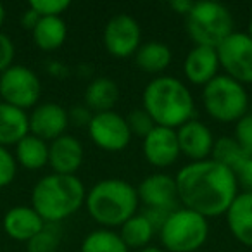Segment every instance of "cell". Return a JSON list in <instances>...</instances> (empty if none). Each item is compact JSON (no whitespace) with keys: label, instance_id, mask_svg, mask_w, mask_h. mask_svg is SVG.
<instances>
[{"label":"cell","instance_id":"30","mask_svg":"<svg viewBox=\"0 0 252 252\" xmlns=\"http://www.w3.org/2000/svg\"><path fill=\"white\" fill-rule=\"evenodd\" d=\"M126 121H128V126H130L131 135H137V137H142V138L147 137L156 126L152 118L144 109H133Z\"/></svg>","mask_w":252,"mask_h":252},{"label":"cell","instance_id":"32","mask_svg":"<svg viewBox=\"0 0 252 252\" xmlns=\"http://www.w3.org/2000/svg\"><path fill=\"white\" fill-rule=\"evenodd\" d=\"M235 140L245 154L252 156V114H245L235 126Z\"/></svg>","mask_w":252,"mask_h":252},{"label":"cell","instance_id":"1","mask_svg":"<svg viewBox=\"0 0 252 252\" xmlns=\"http://www.w3.org/2000/svg\"><path fill=\"white\" fill-rule=\"evenodd\" d=\"M178 200L204 218L226 214L238 195V182L230 168L214 159L195 161L176 173Z\"/></svg>","mask_w":252,"mask_h":252},{"label":"cell","instance_id":"14","mask_svg":"<svg viewBox=\"0 0 252 252\" xmlns=\"http://www.w3.org/2000/svg\"><path fill=\"white\" fill-rule=\"evenodd\" d=\"M180 144L175 130L154 126L144 138V156L156 168H168L180 158Z\"/></svg>","mask_w":252,"mask_h":252},{"label":"cell","instance_id":"19","mask_svg":"<svg viewBox=\"0 0 252 252\" xmlns=\"http://www.w3.org/2000/svg\"><path fill=\"white\" fill-rule=\"evenodd\" d=\"M228 230L237 242L252 247V192H240L226 211Z\"/></svg>","mask_w":252,"mask_h":252},{"label":"cell","instance_id":"20","mask_svg":"<svg viewBox=\"0 0 252 252\" xmlns=\"http://www.w3.org/2000/svg\"><path fill=\"white\" fill-rule=\"evenodd\" d=\"M30 135V116L26 111L0 102V147L18 145Z\"/></svg>","mask_w":252,"mask_h":252},{"label":"cell","instance_id":"7","mask_svg":"<svg viewBox=\"0 0 252 252\" xmlns=\"http://www.w3.org/2000/svg\"><path fill=\"white\" fill-rule=\"evenodd\" d=\"M187 32L195 45L218 49L233 33V18L221 4L195 2L187 16Z\"/></svg>","mask_w":252,"mask_h":252},{"label":"cell","instance_id":"16","mask_svg":"<svg viewBox=\"0 0 252 252\" xmlns=\"http://www.w3.org/2000/svg\"><path fill=\"white\" fill-rule=\"evenodd\" d=\"M85 151L78 138L71 135H63L50 142L49 164L57 175H74L83 164Z\"/></svg>","mask_w":252,"mask_h":252},{"label":"cell","instance_id":"41","mask_svg":"<svg viewBox=\"0 0 252 252\" xmlns=\"http://www.w3.org/2000/svg\"><path fill=\"white\" fill-rule=\"evenodd\" d=\"M4 21H5V7L0 4V26L4 25Z\"/></svg>","mask_w":252,"mask_h":252},{"label":"cell","instance_id":"10","mask_svg":"<svg viewBox=\"0 0 252 252\" xmlns=\"http://www.w3.org/2000/svg\"><path fill=\"white\" fill-rule=\"evenodd\" d=\"M88 135L98 149L107 152H119L130 145L131 131L128 121L114 111L97 112L92 116Z\"/></svg>","mask_w":252,"mask_h":252},{"label":"cell","instance_id":"8","mask_svg":"<svg viewBox=\"0 0 252 252\" xmlns=\"http://www.w3.org/2000/svg\"><path fill=\"white\" fill-rule=\"evenodd\" d=\"M40 95H42L40 78L30 67L12 64L7 71L0 74V97L5 104L26 111L38 102Z\"/></svg>","mask_w":252,"mask_h":252},{"label":"cell","instance_id":"15","mask_svg":"<svg viewBox=\"0 0 252 252\" xmlns=\"http://www.w3.org/2000/svg\"><path fill=\"white\" fill-rule=\"evenodd\" d=\"M176 137H178L180 152L185 154L187 158L193 159V162L206 161L209 154H213L214 138L204 123L195 121V119L185 123L178 128Z\"/></svg>","mask_w":252,"mask_h":252},{"label":"cell","instance_id":"6","mask_svg":"<svg viewBox=\"0 0 252 252\" xmlns=\"http://www.w3.org/2000/svg\"><path fill=\"white\" fill-rule=\"evenodd\" d=\"M209 237L207 218L190 209H175L159 230L162 247L168 252H195Z\"/></svg>","mask_w":252,"mask_h":252},{"label":"cell","instance_id":"28","mask_svg":"<svg viewBox=\"0 0 252 252\" xmlns=\"http://www.w3.org/2000/svg\"><path fill=\"white\" fill-rule=\"evenodd\" d=\"M61 244V228L59 224L47 223L38 235L28 242V252H57Z\"/></svg>","mask_w":252,"mask_h":252},{"label":"cell","instance_id":"40","mask_svg":"<svg viewBox=\"0 0 252 252\" xmlns=\"http://www.w3.org/2000/svg\"><path fill=\"white\" fill-rule=\"evenodd\" d=\"M140 252H164V251L159 247H154V245H147V247L140 249Z\"/></svg>","mask_w":252,"mask_h":252},{"label":"cell","instance_id":"27","mask_svg":"<svg viewBox=\"0 0 252 252\" xmlns=\"http://www.w3.org/2000/svg\"><path fill=\"white\" fill-rule=\"evenodd\" d=\"M245 152L240 149V145L237 144L235 138L230 137H223L220 140L214 142L213 147V159L221 164H224L226 168H230L233 171L238 166V162L244 159Z\"/></svg>","mask_w":252,"mask_h":252},{"label":"cell","instance_id":"31","mask_svg":"<svg viewBox=\"0 0 252 252\" xmlns=\"http://www.w3.org/2000/svg\"><path fill=\"white\" fill-rule=\"evenodd\" d=\"M18 175V161L7 147H0V189L11 185Z\"/></svg>","mask_w":252,"mask_h":252},{"label":"cell","instance_id":"24","mask_svg":"<svg viewBox=\"0 0 252 252\" xmlns=\"http://www.w3.org/2000/svg\"><path fill=\"white\" fill-rule=\"evenodd\" d=\"M16 161L26 169H42L49 164V145L42 138L35 135H26L18 145H16Z\"/></svg>","mask_w":252,"mask_h":252},{"label":"cell","instance_id":"5","mask_svg":"<svg viewBox=\"0 0 252 252\" xmlns=\"http://www.w3.org/2000/svg\"><path fill=\"white\" fill-rule=\"evenodd\" d=\"M202 104L207 114L220 123H237L249 111V95L242 83L220 74L204 87Z\"/></svg>","mask_w":252,"mask_h":252},{"label":"cell","instance_id":"33","mask_svg":"<svg viewBox=\"0 0 252 252\" xmlns=\"http://www.w3.org/2000/svg\"><path fill=\"white\" fill-rule=\"evenodd\" d=\"M233 175L237 176L238 187H242L244 192H252V156L251 154L244 156V159L233 169Z\"/></svg>","mask_w":252,"mask_h":252},{"label":"cell","instance_id":"22","mask_svg":"<svg viewBox=\"0 0 252 252\" xmlns=\"http://www.w3.org/2000/svg\"><path fill=\"white\" fill-rule=\"evenodd\" d=\"M33 40L36 47L45 52H52L63 47L67 36L66 23L61 18H40L38 25L33 30Z\"/></svg>","mask_w":252,"mask_h":252},{"label":"cell","instance_id":"4","mask_svg":"<svg viewBox=\"0 0 252 252\" xmlns=\"http://www.w3.org/2000/svg\"><path fill=\"white\" fill-rule=\"evenodd\" d=\"M138 192L125 180L107 178L95 183L87 192L85 206L94 221L104 228L123 226L137 214Z\"/></svg>","mask_w":252,"mask_h":252},{"label":"cell","instance_id":"25","mask_svg":"<svg viewBox=\"0 0 252 252\" xmlns=\"http://www.w3.org/2000/svg\"><path fill=\"white\" fill-rule=\"evenodd\" d=\"M156 230L144 214H135L121 226L119 237L128 249H144L152 240Z\"/></svg>","mask_w":252,"mask_h":252},{"label":"cell","instance_id":"35","mask_svg":"<svg viewBox=\"0 0 252 252\" xmlns=\"http://www.w3.org/2000/svg\"><path fill=\"white\" fill-rule=\"evenodd\" d=\"M173 211H164V209H152V207H147V209L144 211V216L149 220V223L154 226L156 231H159L162 228V224L166 223V220H168V216L171 214Z\"/></svg>","mask_w":252,"mask_h":252},{"label":"cell","instance_id":"17","mask_svg":"<svg viewBox=\"0 0 252 252\" xmlns=\"http://www.w3.org/2000/svg\"><path fill=\"white\" fill-rule=\"evenodd\" d=\"M4 230L12 240L26 242L28 244L35 235H38L45 226L38 213L30 206H16L9 209L4 216Z\"/></svg>","mask_w":252,"mask_h":252},{"label":"cell","instance_id":"39","mask_svg":"<svg viewBox=\"0 0 252 252\" xmlns=\"http://www.w3.org/2000/svg\"><path fill=\"white\" fill-rule=\"evenodd\" d=\"M49 67H50V73H52V74H61V73H63V71H61V69H64V66H63V64H59V63H50L49 64ZM63 74H66V73H63Z\"/></svg>","mask_w":252,"mask_h":252},{"label":"cell","instance_id":"37","mask_svg":"<svg viewBox=\"0 0 252 252\" xmlns=\"http://www.w3.org/2000/svg\"><path fill=\"white\" fill-rule=\"evenodd\" d=\"M169 5H171V9L176 14L189 16L190 11L193 9V5H195V2H190V0H173V2H169Z\"/></svg>","mask_w":252,"mask_h":252},{"label":"cell","instance_id":"34","mask_svg":"<svg viewBox=\"0 0 252 252\" xmlns=\"http://www.w3.org/2000/svg\"><path fill=\"white\" fill-rule=\"evenodd\" d=\"M14 54H16V49H14V43H12L11 36H7L5 33H0V74L12 66Z\"/></svg>","mask_w":252,"mask_h":252},{"label":"cell","instance_id":"21","mask_svg":"<svg viewBox=\"0 0 252 252\" xmlns=\"http://www.w3.org/2000/svg\"><path fill=\"white\" fill-rule=\"evenodd\" d=\"M119 98V88L114 80L111 78H97L94 80L85 90V107L90 111L97 112H107L112 111Z\"/></svg>","mask_w":252,"mask_h":252},{"label":"cell","instance_id":"38","mask_svg":"<svg viewBox=\"0 0 252 252\" xmlns=\"http://www.w3.org/2000/svg\"><path fill=\"white\" fill-rule=\"evenodd\" d=\"M38 21H40V16L36 14L33 9H30V7H28V11L23 14V19H21L23 28L30 30V32H33V30H35V26L38 25Z\"/></svg>","mask_w":252,"mask_h":252},{"label":"cell","instance_id":"12","mask_svg":"<svg viewBox=\"0 0 252 252\" xmlns=\"http://www.w3.org/2000/svg\"><path fill=\"white\" fill-rule=\"evenodd\" d=\"M138 199L152 209L175 211L178 206V190L173 176L164 173L149 175L137 189Z\"/></svg>","mask_w":252,"mask_h":252},{"label":"cell","instance_id":"13","mask_svg":"<svg viewBox=\"0 0 252 252\" xmlns=\"http://www.w3.org/2000/svg\"><path fill=\"white\" fill-rule=\"evenodd\" d=\"M69 125V112L59 104L47 102L33 109L30 116V133L42 138L43 142L63 137Z\"/></svg>","mask_w":252,"mask_h":252},{"label":"cell","instance_id":"23","mask_svg":"<svg viewBox=\"0 0 252 252\" xmlns=\"http://www.w3.org/2000/svg\"><path fill=\"white\" fill-rule=\"evenodd\" d=\"M171 50L162 42H147L140 45L135 54V63L142 71L151 74H159L171 64Z\"/></svg>","mask_w":252,"mask_h":252},{"label":"cell","instance_id":"9","mask_svg":"<svg viewBox=\"0 0 252 252\" xmlns=\"http://www.w3.org/2000/svg\"><path fill=\"white\" fill-rule=\"evenodd\" d=\"M216 50L226 76L242 85L252 83V38L247 33L233 32Z\"/></svg>","mask_w":252,"mask_h":252},{"label":"cell","instance_id":"2","mask_svg":"<svg viewBox=\"0 0 252 252\" xmlns=\"http://www.w3.org/2000/svg\"><path fill=\"white\" fill-rule=\"evenodd\" d=\"M144 111L156 126L176 130L195 116V104L185 83L175 76H158L144 90Z\"/></svg>","mask_w":252,"mask_h":252},{"label":"cell","instance_id":"42","mask_svg":"<svg viewBox=\"0 0 252 252\" xmlns=\"http://www.w3.org/2000/svg\"><path fill=\"white\" fill-rule=\"evenodd\" d=\"M247 35H249V36H251V38H252V21L249 23V32H247Z\"/></svg>","mask_w":252,"mask_h":252},{"label":"cell","instance_id":"11","mask_svg":"<svg viewBox=\"0 0 252 252\" xmlns=\"http://www.w3.org/2000/svg\"><path fill=\"white\" fill-rule=\"evenodd\" d=\"M142 30L137 19L128 14H118L107 21L104 28L105 50L116 59L135 56L140 49Z\"/></svg>","mask_w":252,"mask_h":252},{"label":"cell","instance_id":"26","mask_svg":"<svg viewBox=\"0 0 252 252\" xmlns=\"http://www.w3.org/2000/svg\"><path fill=\"white\" fill-rule=\"evenodd\" d=\"M81 252H128V247L112 230L102 228L88 233L81 242Z\"/></svg>","mask_w":252,"mask_h":252},{"label":"cell","instance_id":"3","mask_svg":"<svg viewBox=\"0 0 252 252\" xmlns=\"http://www.w3.org/2000/svg\"><path fill=\"white\" fill-rule=\"evenodd\" d=\"M87 192L76 175L43 176L32 193V207L42 216L45 223L59 224L83 207Z\"/></svg>","mask_w":252,"mask_h":252},{"label":"cell","instance_id":"29","mask_svg":"<svg viewBox=\"0 0 252 252\" xmlns=\"http://www.w3.org/2000/svg\"><path fill=\"white\" fill-rule=\"evenodd\" d=\"M69 5V0H32L30 2V9H33L40 18H61V14Z\"/></svg>","mask_w":252,"mask_h":252},{"label":"cell","instance_id":"36","mask_svg":"<svg viewBox=\"0 0 252 252\" xmlns=\"http://www.w3.org/2000/svg\"><path fill=\"white\" fill-rule=\"evenodd\" d=\"M92 112L88 107H85V105H76V107L71 109L69 112V121L74 123L76 126H85V125H90L92 121Z\"/></svg>","mask_w":252,"mask_h":252},{"label":"cell","instance_id":"18","mask_svg":"<svg viewBox=\"0 0 252 252\" xmlns=\"http://www.w3.org/2000/svg\"><path fill=\"white\" fill-rule=\"evenodd\" d=\"M218 67H220L218 50L204 45L193 47L183 64L187 80L193 85H202V87H206L211 80L218 76Z\"/></svg>","mask_w":252,"mask_h":252}]
</instances>
